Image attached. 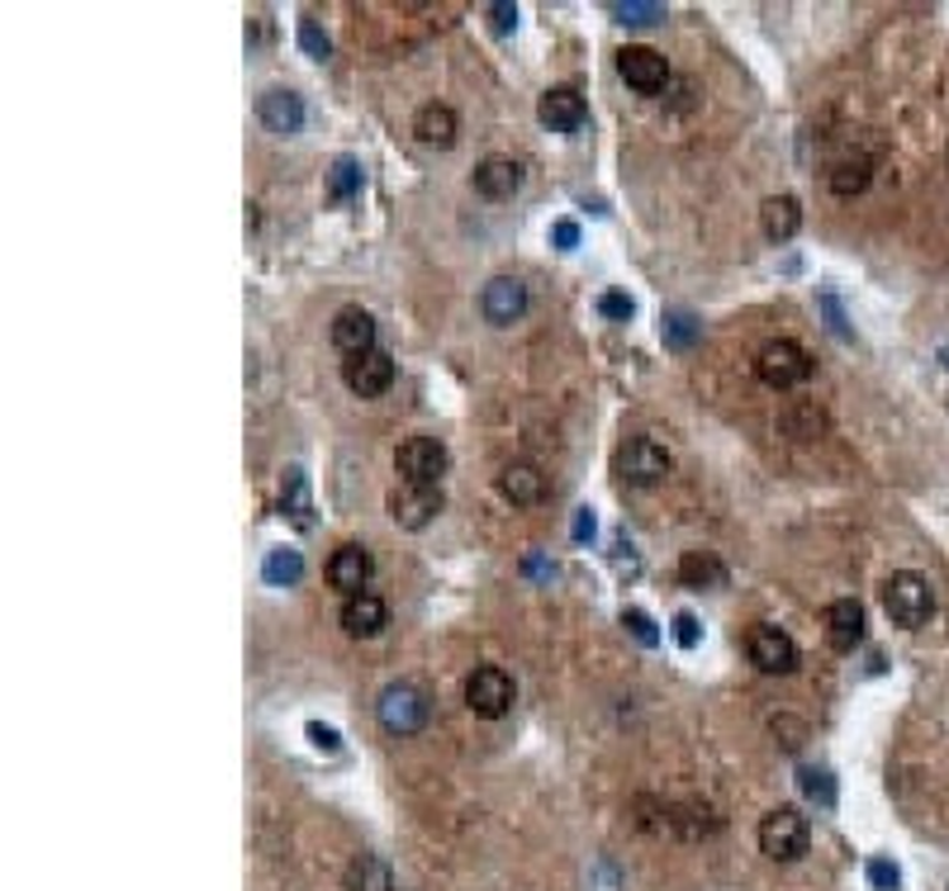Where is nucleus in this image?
Listing matches in <instances>:
<instances>
[{
    "instance_id": "obj_26",
    "label": "nucleus",
    "mask_w": 949,
    "mask_h": 891,
    "mask_svg": "<svg viewBox=\"0 0 949 891\" xmlns=\"http://www.w3.org/2000/svg\"><path fill=\"white\" fill-rule=\"evenodd\" d=\"M347 891H394L390 887V868H384L376 853H361V859L347 868Z\"/></svg>"
},
{
    "instance_id": "obj_39",
    "label": "nucleus",
    "mask_w": 949,
    "mask_h": 891,
    "mask_svg": "<svg viewBox=\"0 0 949 891\" xmlns=\"http://www.w3.org/2000/svg\"><path fill=\"white\" fill-rule=\"evenodd\" d=\"M675 640H679L683 650L698 645V617H693V612H679V617H675Z\"/></svg>"
},
{
    "instance_id": "obj_36",
    "label": "nucleus",
    "mask_w": 949,
    "mask_h": 891,
    "mask_svg": "<svg viewBox=\"0 0 949 891\" xmlns=\"http://www.w3.org/2000/svg\"><path fill=\"white\" fill-rule=\"evenodd\" d=\"M300 48L309 52V58H313V62H323V58H328V52H332V43H328V33H323L319 24H313V20H300Z\"/></svg>"
},
{
    "instance_id": "obj_15",
    "label": "nucleus",
    "mask_w": 949,
    "mask_h": 891,
    "mask_svg": "<svg viewBox=\"0 0 949 891\" xmlns=\"http://www.w3.org/2000/svg\"><path fill=\"white\" fill-rule=\"evenodd\" d=\"M371 569H376V560L366 545H338L328 560V583L338 588V593L357 598V593H366V583H371Z\"/></svg>"
},
{
    "instance_id": "obj_2",
    "label": "nucleus",
    "mask_w": 949,
    "mask_h": 891,
    "mask_svg": "<svg viewBox=\"0 0 949 891\" xmlns=\"http://www.w3.org/2000/svg\"><path fill=\"white\" fill-rule=\"evenodd\" d=\"M807 844H812V825H807L802 811L779 807V811H769L765 821H760V853H765V859L793 863V859H802V853H807Z\"/></svg>"
},
{
    "instance_id": "obj_7",
    "label": "nucleus",
    "mask_w": 949,
    "mask_h": 891,
    "mask_svg": "<svg viewBox=\"0 0 949 891\" xmlns=\"http://www.w3.org/2000/svg\"><path fill=\"white\" fill-rule=\"evenodd\" d=\"M618 474L627 479L631 489L660 484V479L670 474V451H665L660 441H650V437H631L618 451Z\"/></svg>"
},
{
    "instance_id": "obj_10",
    "label": "nucleus",
    "mask_w": 949,
    "mask_h": 891,
    "mask_svg": "<svg viewBox=\"0 0 949 891\" xmlns=\"http://www.w3.org/2000/svg\"><path fill=\"white\" fill-rule=\"evenodd\" d=\"M442 512V489L437 484H399L390 493V517L403 531H423Z\"/></svg>"
},
{
    "instance_id": "obj_14",
    "label": "nucleus",
    "mask_w": 949,
    "mask_h": 891,
    "mask_svg": "<svg viewBox=\"0 0 949 891\" xmlns=\"http://www.w3.org/2000/svg\"><path fill=\"white\" fill-rule=\"evenodd\" d=\"M537 119L547 123L551 133H575V129H585L589 104L579 91H570V86H551V91L537 100Z\"/></svg>"
},
{
    "instance_id": "obj_4",
    "label": "nucleus",
    "mask_w": 949,
    "mask_h": 891,
    "mask_svg": "<svg viewBox=\"0 0 949 891\" xmlns=\"http://www.w3.org/2000/svg\"><path fill=\"white\" fill-rule=\"evenodd\" d=\"M428 698L418 692L413 683H390L380 692V702H376V717L380 725L390 730V735H418V730L428 725Z\"/></svg>"
},
{
    "instance_id": "obj_3",
    "label": "nucleus",
    "mask_w": 949,
    "mask_h": 891,
    "mask_svg": "<svg viewBox=\"0 0 949 891\" xmlns=\"http://www.w3.org/2000/svg\"><path fill=\"white\" fill-rule=\"evenodd\" d=\"M755 376H760V384H769V389H798L807 376H812V356H807L798 342L779 337V342L760 347V356H755Z\"/></svg>"
},
{
    "instance_id": "obj_22",
    "label": "nucleus",
    "mask_w": 949,
    "mask_h": 891,
    "mask_svg": "<svg viewBox=\"0 0 949 891\" xmlns=\"http://www.w3.org/2000/svg\"><path fill=\"white\" fill-rule=\"evenodd\" d=\"M413 133H418V142H428V148H451L456 133H461V123H456L451 104H423L413 119Z\"/></svg>"
},
{
    "instance_id": "obj_21",
    "label": "nucleus",
    "mask_w": 949,
    "mask_h": 891,
    "mask_svg": "<svg viewBox=\"0 0 949 891\" xmlns=\"http://www.w3.org/2000/svg\"><path fill=\"white\" fill-rule=\"evenodd\" d=\"M760 228H765L769 242L798 238V228H802V204L793 200V194H775V200H765V209H760Z\"/></svg>"
},
{
    "instance_id": "obj_29",
    "label": "nucleus",
    "mask_w": 949,
    "mask_h": 891,
    "mask_svg": "<svg viewBox=\"0 0 949 891\" xmlns=\"http://www.w3.org/2000/svg\"><path fill=\"white\" fill-rule=\"evenodd\" d=\"M798 788H802V797L807 801H817L821 811H831L836 807V778H831V769H802L798 773Z\"/></svg>"
},
{
    "instance_id": "obj_9",
    "label": "nucleus",
    "mask_w": 949,
    "mask_h": 891,
    "mask_svg": "<svg viewBox=\"0 0 949 891\" xmlns=\"http://www.w3.org/2000/svg\"><path fill=\"white\" fill-rule=\"evenodd\" d=\"M618 77L631 86V91L656 96V91H665V81H670V62H665L656 48H646V43H627L618 52Z\"/></svg>"
},
{
    "instance_id": "obj_40",
    "label": "nucleus",
    "mask_w": 949,
    "mask_h": 891,
    "mask_svg": "<svg viewBox=\"0 0 949 891\" xmlns=\"http://www.w3.org/2000/svg\"><path fill=\"white\" fill-rule=\"evenodd\" d=\"M551 242L560 247V252H570V247L579 242V223H575V219H560V223L551 228Z\"/></svg>"
},
{
    "instance_id": "obj_33",
    "label": "nucleus",
    "mask_w": 949,
    "mask_h": 891,
    "mask_svg": "<svg viewBox=\"0 0 949 891\" xmlns=\"http://www.w3.org/2000/svg\"><path fill=\"white\" fill-rule=\"evenodd\" d=\"M622 627L631 631V640H637V645H646V650H650V645H660V631H656V621H650L641 608H627V612H622Z\"/></svg>"
},
{
    "instance_id": "obj_19",
    "label": "nucleus",
    "mask_w": 949,
    "mask_h": 891,
    "mask_svg": "<svg viewBox=\"0 0 949 891\" xmlns=\"http://www.w3.org/2000/svg\"><path fill=\"white\" fill-rule=\"evenodd\" d=\"M257 114L271 133H300L304 129V100L294 91H280V86L257 100Z\"/></svg>"
},
{
    "instance_id": "obj_35",
    "label": "nucleus",
    "mask_w": 949,
    "mask_h": 891,
    "mask_svg": "<svg viewBox=\"0 0 949 891\" xmlns=\"http://www.w3.org/2000/svg\"><path fill=\"white\" fill-rule=\"evenodd\" d=\"M869 887L873 891H898L902 887V868L892 859H869Z\"/></svg>"
},
{
    "instance_id": "obj_17",
    "label": "nucleus",
    "mask_w": 949,
    "mask_h": 891,
    "mask_svg": "<svg viewBox=\"0 0 949 891\" xmlns=\"http://www.w3.org/2000/svg\"><path fill=\"white\" fill-rule=\"evenodd\" d=\"M332 347H338L342 356H366V351H376V318L366 313V309H342L338 318H332Z\"/></svg>"
},
{
    "instance_id": "obj_25",
    "label": "nucleus",
    "mask_w": 949,
    "mask_h": 891,
    "mask_svg": "<svg viewBox=\"0 0 949 891\" xmlns=\"http://www.w3.org/2000/svg\"><path fill=\"white\" fill-rule=\"evenodd\" d=\"M261 574H267L271 588H290V583L304 579V555H300V550H290V545H276V550H267Z\"/></svg>"
},
{
    "instance_id": "obj_1",
    "label": "nucleus",
    "mask_w": 949,
    "mask_h": 891,
    "mask_svg": "<svg viewBox=\"0 0 949 891\" xmlns=\"http://www.w3.org/2000/svg\"><path fill=\"white\" fill-rule=\"evenodd\" d=\"M883 612L898 621V627L917 631V627H926V621H930V612H936V593H930V583L921 574L898 569V574L883 583Z\"/></svg>"
},
{
    "instance_id": "obj_5",
    "label": "nucleus",
    "mask_w": 949,
    "mask_h": 891,
    "mask_svg": "<svg viewBox=\"0 0 949 891\" xmlns=\"http://www.w3.org/2000/svg\"><path fill=\"white\" fill-rule=\"evenodd\" d=\"M394 465L403 474V484H442L451 455H447V446L437 441V437H409V441L399 446Z\"/></svg>"
},
{
    "instance_id": "obj_27",
    "label": "nucleus",
    "mask_w": 949,
    "mask_h": 891,
    "mask_svg": "<svg viewBox=\"0 0 949 891\" xmlns=\"http://www.w3.org/2000/svg\"><path fill=\"white\" fill-rule=\"evenodd\" d=\"M328 194L338 204H347L351 194H361V162L357 157H338V162H332V171H328Z\"/></svg>"
},
{
    "instance_id": "obj_32",
    "label": "nucleus",
    "mask_w": 949,
    "mask_h": 891,
    "mask_svg": "<svg viewBox=\"0 0 949 891\" xmlns=\"http://www.w3.org/2000/svg\"><path fill=\"white\" fill-rule=\"evenodd\" d=\"M608 10L618 14V24H660L665 20V6H656V0H612Z\"/></svg>"
},
{
    "instance_id": "obj_41",
    "label": "nucleus",
    "mask_w": 949,
    "mask_h": 891,
    "mask_svg": "<svg viewBox=\"0 0 949 891\" xmlns=\"http://www.w3.org/2000/svg\"><path fill=\"white\" fill-rule=\"evenodd\" d=\"M589 537H593V512L579 508V512H575V541H589Z\"/></svg>"
},
{
    "instance_id": "obj_38",
    "label": "nucleus",
    "mask_w": 949,
    "mask_h": 891,
    "mask_svg": "<svg viewBox=\"0 0 949 891\" xmlns=\"http://www.w3.org/2000/svg\"><path fill=\"white\" fill-rule=\"evenodd\" d=\"M485 14H489V29L495 33H513L518 29V6H508V0H495Z\"/></svg>"
},
{
    "instance_id": "obj_37",
    "label": "nucleus",
    "mask_w": 949,
    "mask_h": 891,
    "mask_svg": "<svg viewBox=\"0 0 949 891\" xmlns=\"http://www.w3.org/2000/svg\"><path fill=\"white\" fill-rule=\"evenodd\" d=\"M304 735L313 740V750H323V754H338V750H342V735H338L332 725H323V721H309Z\"/></svg>"
},
{
    "instance_id": "obj_28",
    "label": "nucleus",
    "mask_w": 949,
    "mask_h": 891,
    "mask_svg": "<svg viewBox=\"0 0 949 891\" xmlns=\"http://www.w3.org/2000/svg\"><path fill=\"white\" fill-rule=\"evenodd\" d=\"M660 337H665V347H675V351H683V347H693L698 337H702V323L693 313H683V309H675V313H665V323H660Z\"/></svg>"
},
{
    "instance_id": "obj_24",
    "label": "nucleus",
    "mask_w": 949,
    "mask_h": 891,
    "mask_svg": "<svg viewBox=\"0 0 949 891\" xmlns=\"http://www.w3.org/2000/svg\"><path fill=\"white\" fill-rule=\"evenodd\" d=\"M679 583L683 588H698V593H708V588H722L727 583V564L712 555V550H689V555L679 560Z\"/></svg>"
},
{
    "instance_id": "obj_16",
    "label": "nucleus",
    "mask_w": 949,
    "mask_h": 891,
    "mask_svg": "<svg viewBox=\"0 0 949 891\" xmlns=\"http://www.w3.org/2000/svg\"><path fill=\"white\" fill-rule=\"evenodd\" d=\"M474 190L485 194V200H513V194L522 190V162H513V157H485L480 167H474Z\"/></svg>"
},
{
    "instance_id": "obj_23",
    "label": "nucleus",
    "mask_w": 949,
    "mask_h": 891,
    "mask_svg": "<svg viewBox=\"0 0 949 891\" xmlns=\"http://www.w3.org/2000/svg\"><path fill=\"white\" fill-rule=\"evenodd\" d=\"M280 512H286L300 531L313 527V493H309L304 470H286V479H280Z\"/></svg>"
},
{
    "instance_id": "obj_18",
    "label": "nucleus",
    "mask_w": 949,
    "mask_h": 891,
    "mask_svg": "<svg viewBox=\"0 0 949 891\" xmlns=\"http://www.w3.org/2000/svg\"><path fill=\"white\" fill-rule=\"evenodd\" d=\"M384 621H390V608H384V598H376V593H357V598L342 602V631L347 635L371 640L384 631Z\"/></svg>"
},
{
    "instance_id": "obj_11",
    "label": "nucleus",
    "mask_w": 949,
    "mask_h": 891,
    "mask_svg": "<svg viewBox=\"0 0 949 891\" xmlns=\"http://www.w3.org/2000/svg\"><path fill=\"white\" fill-rule=\"evenodd\" d=\"M342 380H347L351 394L376 399V394H384V389L394 384V361L380 347L366 351V356H347V361H342Z\"/></svg>"
},
{
    "instance_id": "obj_34",
    "label": "nucleus",
    "mask_w": 949,
    "mask_h": 891,
    "mask_svg": "<svg viewBox=\"0 0 949 891\" xmlns=\"http://www.w3.org/2000/svg\"><path fill=\"white\" fill-rule=\"evenodd\" d=\"M599 313L612 318V323H631V318H637V299L622 294V290H608V294H599Z\"/></svg>"
},
{
    "instance_id": "obj_6",
    "label": "nucleus",
    "mask_w": 949,
    "mask_h": 891,
    "mask_svg": "<svg viewBox=\"0 0 949 891\" xmlns=\"http://www.w3.org/2000/svg\"><path fill=\"white\" fill-rule=\"evenodd\" d=\"M466 707L474 711V717H485V721L508 717V711H513V679H508L503 669H495V664L474 669L466 679Z\"/></svg>"
},
{
    "instance_id": "obj_31",
    "label": "nucleus",
    "mask_w": 949,
    "mask_h": 891,
    "mask_svg": "<svg viewBox=\"0 0 949 891\" xmlns=\"http://www.w3.org/2000/svg\"><path fill=\"white\" fill-rule=\"evenodd\" d=\"M821 427H826V418H821V408H817V403H793V408L783 413V432H788V437H798V441L817 437Z\"/></svg>"
},
{
    "instance_id": "obj_30",
    "label": "nucleus",
    "mask_w": 949,
    "mask_h": 891,
    "mask_svg": "<svg viewBox=\"0 0 949 891\" xmlns=\"http://www.w3.org/2000/svg\"><path fill=\"white\" fill-rule=\"evenodd\" d=\"M869 186V162L865 157H846V162L831 167V190L836 194H859Z\"/></svg>"
},
{
    "instance_id": "obj_13",
    "label": "nucleus",
    "mask_w": 949,
    "mask_h": 891,
    "mask_svg": "<svg viewBox=\"0 0 949 891\" xmlns=\"http://www.w3.org/2000/svg\"><path fill=\"white\" fill-rule=\"evenodd\" d=\"M480 309H485V318L495 328H513L518 318L527 313V284L513 280V276H495L485 284V294H480Z\"/></svg>"
},
{
    "instance_id": "obj_12",
    "label": "nucleus",
    "mask_w": 949,
    "mask_h": 891,
    "mask_svg": "<svg viewBox=\"0 0 949 891\" xmlns=\"http://www.w3.org/2000/svg\"><path fill=\"white\" fill-rule=\"evenodd\" d=\"M821 627H826V645L836 654H855L865 645V608L855 598H836L831 608L821 612Z\"/></svg>"
},
{
    "instance_id": "obj_20",
    "label": "nucleus",
    "mask_w": 949,
    "mask_h": 891,
    "mask_svg": "<svg viewBox=\"0 0 949 891\" xmlns=\"http://www.w3.org/2000/svg\"><path fill=\"white\" fill-rule=\"evenodd\" d=\"M499 493H503L513 508H532V503H541V493H547V479H541L537 465H527V460H513V465H503V474H499Z\"/></svg>"
},
{
    "instance_id": "obj_8",
    "label": "nucleus",
    "mask_w": 949,
    "mask_h": 891,
    "mask_svg": "<svg viewBox=\"0 0 949 891\" xmlns=\"http://www.w3.org/2000/svg\"><path fill=\"white\" fill-rule=\"evenodd\" d=\"M746 654H750V664L760 669V673H793L798 669L793 635L779 631V627H769V621H760V627L746 635Z\"/></svg>"
}]
</instances>
